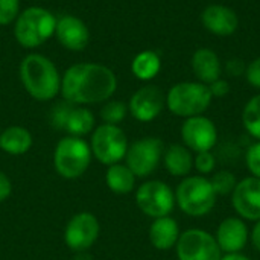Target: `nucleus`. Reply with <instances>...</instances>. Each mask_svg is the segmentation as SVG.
I'll return each instance as SVG.
<instances>
[{"label":"nucleus","instance_id":"obj_1","mask_svg":"<svg viewBox=\"0 0 260 260\" xmlns=\"http://www.w3.org/2000/svg\"><path fill=\"white\" fill-rule=\"evenodd\" d=\"M117 88L114 72L98 62L70 66L61 78V94L73 105H93L108 101Z\"/></svg>","mask_w":260,"mask_h":260},{"label":"nucleus","instance_id":"obj_2","mask_svg":"<svg viewBox=\"0 0 260 260\" xmlns=\"http://www.w3.org/2000/svg\"><path fill=\"white\" fill-rule=\"evenodd\" d=\"M20 81L30 98L52 101L61 91V76L52 59L41 53H29L20 62Z\"/></svg>","mask_w":260,"mask_h":260},{"label":"nucleus","instance_id":"obj_3","mask_svg":"<svg viewBox=\"0 0 260 260\" xmlns=\"http://www.w3.org/2000/svg\"><path fill=\"white\" fill-rule=\"evenodd\" d=\"M56 17L43 6H29L14 21V37L24 49H35L55 35Z\"/></svg>","mask_w":260,"mask_h":260},{"label":"nucleus","instance_id":"obj_4","mask_svg":"<svg viewBox=\"0 0 260 260\" xmlns=\"http://www.w3.org/2000/svg\"><path fill=\"white\" fill-rule=\"evenodd\" d=\"M91 161L90 145L82 137L67 136L56 143L53 165L56 172L67 180L79 178L85 174Z\"/></svg>","mask_w":260,"mask_h":260},{"label":"nucleus","instance_id":"obj_5","mask_svg":"<svg viewBox=\"0 0 260 260\" xmlns=\"http://www.w3.org/2000/svg\"><path fill=\"white\" fill-rule=\"evenodd\" d=\"M212 98L213 96L206 84L180 82L169 90L166 96V105L175 116L193 117L201 116V113L209 108Z\"/></svg>","mask_w":260,"mask_h":260},{"label":"nucleus","instance_id":"obj_6","mask_svg":"<svg viewBox=\"0 0 260 260\" xmlns=\"http://www.w3.org/2000/svg\"><path fill=\"white\" fill-rule=\"evenodd\" d=\"M175 200L186 215L204 216L213 209L216 203V193L207 178L189 177L177 187Z\"/></svg>","mask_w":260,"mask_h":260},{"label":"nucleus","instance_id":"obj_7","mask_svg":"<svg viewBox=\"0 0 260 260\" xmlns=\"http://www.w3.org/2000/svg\"><path fill=\"white\" fill-rule=\"evenodd\" d=\"M91 154L105 166L119 163L128 151L125 133L117 125L102 123L94 128L90 143Z\"/></svg>","mask_w":260,"mask_h":260},{"label":"nucleus","instance_id":"obj_8","mask_svg":"<svg viewBox=\"0 0 260 260\" xmlns=\"http://www.w3.org/2000/svg\"><path fill=\"white\" fill-rule=\"evenodd\" d=\"M137 207L151 218L168 216L175 206V195L172 189L163 181H146L136 192Z\"/></svg>","mask_w":260,"mask_h":260},{"label":"nucleus","instance_id":"obj_9","mask_svg":"<svg viewBox=\"0 0 260 260\" xmlns=\"http://www.w3.org/2000/svg\"><path fill=\"white\" fill-rule=\"evenodd\" d=\"M163 155V142L155 137H145L134 142L126 151V166L136 177H148L152 174Z\"/></svg>","mask_w":260,"mask_h":260},{"label":"nucleus","instance_id":"obj_10","mask_svg":"<svg viewBox=\"0 0 260 260\" xmlns=\"http://www.w3.org/2000/svg\"><path fill=\"white\" fill-rule=\"evenodd\" d=\"M178 260H221L216 239L203 230H187L177 241Z\"/></svg>","mask_w":260,"mask_h":260},{"label":"nucleus","instance_id":"obj_11","mask_svg":"<svg viewBox=\"0 0 260 260\" xmlns=\"http://www.w3.org/2000/svg\"><path fill=\"white\" fill-rule=\"evenodd\" d=\"M99 232L101 225L98 218L93 213L81 212L69 221L64 232V241L72 251L82 253L94 245L99 238Z\"/></svg>","mask_w":260,"mask_h":260},{"label":"nucleus","instance_id":"obj_12","mask_svg":"<svg viewBox=\"0 0 260 260\" xmlns=\"http://www.w3.org/2000/svg\"><path fill=\"white\" fill-rule=\"evenodd\" d=\"M181 137L189 149L195 152H207L215 146L218 133L210 119L193 116L187 117V120L183 123Z\"/></svg>","mask_w":260,"mask_h":260},{"label":"nucleus","instance_id":"obj_13","mask_svg":"<svg viewBox=\"0 0 260 260\" xmlns=\"http://www.w3.org/2000/svg\"><path fill=\"white\" fill-rule=\"evenodd\" d=\"M165 102V94L158 87L145 85L131 96L128 111L139 122H151L161 113Z\"/></svg>","mask_w":260,"mask_h":260},{"label":"nucleus","instance_id":"obj_14","mask_svg":"<svg viewBox=\"0 0 260 260\" xmlns=\"http://www.w3.org/2000/svg\"><path fill=\"white\" fill-rule=\"evenodd\" d=\"M232 204L235 210L245 219L260 221V180L250 177L236 184Z\"/></svg>","mask_w":260,"mask_h":260},{"label":"nucleus","instance_id":"obj_15","mask_svg":"<svg viewBox=\"0 0 260 260\" xmlns=\"http://www.w3.org/2000/svg\"><path fill=\"white\" fill-rule=\"evenodd\" d=\"M58 43L72 52H81L90 41L87 24L75 15H62L56 18L55 35Z\"/></svg>","mask_w":260,"mask_h":260},{"label":"nucleus","instance_id":"obj_16","mask_svg":"<svg viewBox=\"0 0 260 260\" xmlns=\"http://www.w3.org/2000/svg\"><path fill=\"white\" fill-rule=\"evenodd\" d=\"M203 23L204 26L219 35V37H229L236 32L239 26V18L236 12L224 5H210L203 12Z\"/></svg>","mask_w":260,"mask_h":260},{"label":"nucleus","instance_id":"obj_17","mask_svg":"<svg viewBox=\"0 0 260 260\" xmlns=\"http://www.w3.org/2000/svg\"><path fill=\"white\" fill-rule=\"evenodd\" d=\"M218 245L221 251H225L227 254L239 253L248 241V229L244 224V221L238 218H229L221 222L218 229Z\"/></svg>","mask_w":260,"mask_h":260},{"label":"nucleus","instance_id":"obj_18","mask_svg":"<svg viewBox=\"0 0 260 260\" xmlns=\"http://www.w3.org/2000/svg\"><path fill=\"white\" fill-rule=\"evenodd\" d=\"M178 238H180L178 224L175 219L169 216L157 218L149 229V241L160 251L171 250L177 244Z\"/></svg>","mask_w":260,"mask_h":260},{"label":"nucleus","instance_id":"obj_19","mask_svg":"<svg viewBox=\"0 0 260 260\" xmlns=\"http://www.w3.org/2000/svg\"><path fill=\"white\" fill-rule=\"evenodd\" d=\"M192 69L197 78L204 84H212L221 76V62L210 49H198L192 58Z\"/></svg>","mask_w":260,"mask_h":260},{"label":"nucleus","instance_id":"obj_20","mask_svg":"<svg viewBox=\"0 0 260 260\" xmlns=\"http://www.w3.org/2000/svg\"><path fill=\"white\" fill-rule=\"evenodd\" d=\"M32 134L29 129L14 125L0 134V149L9 155H23L32 148Z\"/></svg>","mask_w":260,"mask_h":260},{"label":"nucleus","instance_id":"obj_21","mask_svg":"<svg viewBox=\"0 0 260 260\" xmlns=\"http://www.w3.org/2000/svg\"><path fill=\"white\" fill-rule=\"evenodd\" d=\"M165 166L171 175L186 177L193 166L190 151L181 145H171L165 152Z\"/></svg>","mask_w":260,"mask_h":260},{"label":"nucleus","instance_id":"obj_22","mask_svg":"<svg viewBox=\"0 0 260 260\" xmlns=\"http://www.w3.org/2000/svg\"><path fill=\"white\" fill-rule=\"evenodd\" d=\"M105 183L111 192L119 193V195H125L134 189L136 175L133 174V171L126 165L116 163V165L108 166L107 174H105Z\"/></svg>","mask_w":260,"mask_h":260},{"label":"nucleus","instance_id":"obj_23","mask_svg":"<svg viewBox=\"0 0 260 260\" xmlns=\"http://www.w3.org/2000/svg\"><path fill=\"white\" fill-rule=\"evenodd\" d=\"M94 123H96L94 114L88 108L82 105H73L67 117L64 131H67L69 136L73 137H84L94 129Z\"/></svg>","mask_w":260,"mask_h":260},{"label":"nucleus","instance_id":"obj_24","mask_svg":"<svg viewBox=\"0 0 260 260\" xmlns=\"http://www.w3.org/2000/svg\"><path fill=\"white\" fill-rule=\"evenodd\" d=\"M161 61L154 50H143L137 53L131 62L133 75L140 81H149L155 78L160 72Z\"/></svg>","mask_w":260,"mask_h":260},{"label":"nucleus","instance_id":"obj_25","mask_svg":"<svg viewBox=\"0 0 260 260\" xmlns=\"http://www.w3.org/2000/svg\"><path fill=\"white\" fill-rule=\"evenodd\" d=\"M245 129L260 140V94L254 96L244 108L242 114Z\"/></svg>","mask_w":260,"mask_h":260},{"label":"nucleus","instance_id":"obj_26","mask_svg":"<svg viewBox=\"0 0 260 260\" xmlns=\"http://www.w3.org/2000/svg\"><path fill=\"white\" fill-rule=\"evenodd\" d=\"M126 113H128V105L126 104H123L120 101H110L102 107L101 119L104 120V123L117 125L126 117Z\"/></svg>","mask_w":260,"mask_h":260},{"label":"nucleus","instance_id":"obj_27","mask_svg":"<svg viewBox=\"0 0 260 260\" xmlns=\"http://www.w3.org/2000/svg\"><path fill=\"white\" fill-rule=\"evenodd\" d=\"M210 183H212V187H213L216 195H229L236 187V178L229 171L218 172L216 175H213Z\"/></svg>","mask_w":260,"mask_h":260},{"label":"nucleus","instance_id":"obj_28","mask_svg":"<svg viewBox=\"0 0 260 260\" xmlns=\"http://www.w3.org/2000/svg\"><path fill=\"white\" fill-rule=\"evenodd\" d=\"M20 14V0H0V26H9Z\"/></svg>","mask_w":260,"mask_h":260},{"label":"nucleus","instance_id":"obj_29","mask_svg":"<svg viewBox=\"0 0 260 260\" xmlns=\"http://www.w3.org/2000/svg\"><path fill=\"white\" fill-rule=\"evenodd\" d=\"M72 108H73V104H70V102H67V101L58 102V104L53 107V110H52V113H50V122H52V125H53L56 129H64L66 122H67V117H69Z\"/></svg>","mask_w":260,"mask_h":260},{"label":"nucleus","instance_id":"obj_30","mask_svg":"<svg viewBox=\"0 0 260 260\" xmlns=\"http://www.w3.org/2000/svg\"><path fill=\"white\" fill-rule=\"evenodd\" d=\"M247 166L250 172L260 180V142L250 146L247 151Z\"/></svg>","mask_w":260,"mask_h":260},{"label":"nucleus","instance_id":"obj_31","mask_svg":"<svg viewBox=\"0 0 260 260\" xmlns=\"http://www.w3.org/2000/svg\"><path fill=\"white\" fill-rule=\"evenodd\" d=\"M195 168L201 174H210L215 169V157L207 151V152H198L195 158Z\"/></svg>","mask_w":260,"mask_h":260},{"label":"nucleus","instance_id":"obj_32","mask_svg":"<svg viewBox=\"0 0 260 260\" xmlns=\"http://www.w3.org/2000/svg\"><path fill=\"white\" fill-rule=\"evenodd\" d=\"M245 75H247V79L248 82L256 87V88H260V58L254 59L245 70Z\"/></svg>","mask_w":260,"mask_h":260},{"label":"nucleus","instance_id":"obj_33","mask_svg":"<svg viewBox=\"0 0 260 260\" xmlns=\"http://www.w3.org/2000/svg\"><path fill=\"white\" fill-rule=\"evenodd\" d=\"M209 90H210L212 96L222 98V96H225V94L230 91V87H229V82H227V81L216 79L215 82H212V84L209 85Z\"/></svg>","mask_w":260,"mask_h":260},{"label":"nucleus","instance_id":"obj_34","mask_svg":"<svg viewBox=\"0 0 260 260\" xmlns=\"http://www.w3.org/2000/svg\"><path fill=\"white\" fill-rule=\"evenodd\" d=\"M12 192V183L11 180L0 171V203L8 200Z\"/></svg>","mask_w":260,"mask_h":260},{"label":"nucleus","instance_id":"obj_35","mask_svg":"<svg viewBox=\"0 0 260 260\" xmlns=\"http://www.w3.org/2000/svg\"><path fill=\"white\" fill-rule=\"evenodd\" d=\"M227 70H229V73L230 75H233V76H239V75H242L247 69H245V66H244V62L241 61V59H230L229 62H227Z\"/></svg>","mask_w":260,"mask_h":260},{"label":"nucleus","instance_id":"obj_36","mask_svg":"<svg viewBox=\"0 0 260 260\" xmlns=\"http://www.w3.org/2000/svg\"><path fill=\"white\" fill-rule=\"evenodd\" d=\"M251 241H253V245L260 251V221L254 225L253 229V233H251Z\"/></svg>","mask_w":260,"mask_h":260},{"label":"nucleus","instance_id":"obj_37","mask_svg":"<svg viewBox=\"0 0 260 260\" xmlns=\"http://www.w3.org/2000/svg\"><path fill=\"white\" fill-rule=\"evenodd\" d=\"M221 260H250L248 257L239 254V253H232V254H227L224 257H221Z\"/></svg>","mask_w":260,"mask_h":260},{"label":"nucleus","instance_id":"obj_38","mask_svg":"<svg viewBox=\"0 0 260 260\" xmlns=\"http://www.w3.org/2000/svg\"><path fill=\"white\" fill-rule=\"evenodd\" d=\"M76 259L75 260H91V257L87 254V251H82V253H76Z\"/></svg>","mask_w":260,"mask_h":260}]
</instances>
